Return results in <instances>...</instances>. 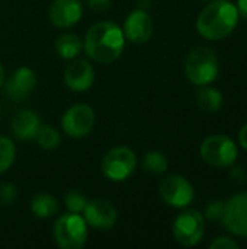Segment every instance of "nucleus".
<instances>
[{"label":"nucleus","mask_w":247,"mask_h":249,"mask_svg":"<svg viewBox=\"0 0 247 249\" xmlns=\"http://www.w3.org/2000/svg\"><path fill=\"white\" fill-rule=\"evenodd\" d=\"M197 105L201 111L207 114H215L223 108L224 96L217 88H213L210 85L199 86L197 92Z\"/></svg>","instance_id":"f3484780"},{"label":"nucleus","mask_w":247,"mask_h":249,"mask_svg":"<svg viewBox=\"0 0 247 249\" xmlns=\"http://www.w3.org/2000/svg\"><path fill=\"white\" fill-rule=\"evenodd\" d=\"M204 217L207 220H211V222H221V217L224 214V201L220 200V198H214L211 200L207 207H205V212L202 213Z\"/></svg>","instance_id":"b1692460"},{"label":"nucleus","mask_w":247,"mask_h":249,"mask_svg":"<svg viewBox=\"0 0 247 249\" xmlns=\"http://www.w3.org/2000/svg\"><path fill=\"white\" fill-rule=\"evenodd\" d=\"M137 155L127 146L112 147L102 159L100 168L106 179L121 182L130 178L137 168Z\"/></svg>","instance_id":"0eeeda50"},{"label":"nucleus","mask_w":247,"mask_h":249,"mask_svg":"<svg viewBox=\"0 0 247 249\" xmlns=\"http://www.w3.org/2000/svg\"><path fill=\"white\" fill-rule=\"evenodd\" d=\"M230 178L236 182V184H245L247 179L246 171L242 166H234L230 171Z\"/></svg>","instance_id":"cd10ccee"},{"label":"nucleus","mask_w":247,"mask_h":249,"mask_svg":"<svg viewBox=\"0 0 247 249\" xmlns=\"http://www.w3.org/2000/svg\"><path fill=\"white\" fill-rule=\"evenodd\" d=\"M35 139L38 146L42 147L44 150H54L61 143V136L58 130L52 125H41Z\"/></svg>","instance_id":"412c9836"},{"label":"nucleus","mask_w":247,"mask_h":249,"mask_svg":"<svg viewBox=\"0 0 247 249\" xmlns=\"http://www.w3.org/2000/svg\"><path fill=\"white\" fill-rule=\"evenodd\" d=\"M64 82L73 92H86L95 82V69L86 60L71 61L64 70Z\"/></svg>","instance_id":"2eb2a0df"},{"label":"nucleus","mask_w":247,"mask_h":249,"mask_svg":"<svg viewBox=\"0 0 247 249\" xmlns=\"http://www.w3.org/2000/svg\"><path fill=\"white\" fill-rule=\"evenodd\" d=\"M41 127L39 115L31 109H23L12 118V131L19 140L35 139Z\"/></svg>","instance_id":"dca6fc26"},{"label":"nucleus","mask_w":247,"mask_h":249,"mask_svg":"<svg viewBox=\"0 0 247 249\" xmlns=\"http://www.w3.org/2000/svg\"><path fill=\"white\" fill-rule=\"evenodd\" d=\"M3 85H4V67L0 61V89L3 88Z\"/></svg>","instance_id":"7c9ffc66"},{"label":"nucleus","mask_w":247,"mask_h":249,"mask_svg":"<svg viewBox=\"0 0 247 249\" xmlns=\"http://www.w3.org/2000/svg\"><path fill=\"white\" fill-rule=\"evenodd\" d=\"M57 247L63 249H80L87 242V223L79 213H67L57 219L52 229Z\"/></svg>","instance_id":"39448f33"},{"label":"nucleus","mask_w":247,"mask_h":249,"mask_svg":"<svg viewBox=\"0 0 247 249\" xmlns=\"http://www.w3.org/2000/svg\"><path fill=\"white\" fill-rule=\"evenodd\" d=\"M239 144L242 149H245L247 152V123L239 131Z\"/></svg>","instance_id":"c85d7f7f"},{"label":"nucleus","mask_w":247,"mask_h":249,"mask_svg":"<svg viewBox=\"0 0 247 249\" xmlns=\"http://www.w3.org/2000/svg\"><path fill=\"white\" fill-rule=\"evenodd\" d=\"M83 48L86 55L96 63H114L121 57L125 48L124 31L114 22H98L86 32Z\"/></svg>","instance_id":"f257e3e1"},{"label":"nucleus","mask_w":247,"mask_h":249,"mask_svg":"<svg viewBox=\"0 0 247 249\" xmlns=\"http://www.w3.org/2000/svg\"><path fill=\"white\" fill-rule=\"evenodd\" d=\"M162 200L173 209H186L195 198L192 184L182 175L172 174L162 179L159 185Z\"/></svg>","instance_id":"6e6552de"},{"label":"nucleus","mask_w":247,"mask_h":249,"mask_svg":"<svg viewBox=\"0 0 247 249\" xmlns=\"http://www.w3.org/2000/svg\"><path fill=\"white\" fill-rule=\"evenodd\" d=\"M236 6H237L239 15L247 20V0H237Z\"/></svg>","instance_id":"c756f323"},{"label":"nucleus","mask_w":247,"mask_h":249,"mask_svg":"<svg viewBox=\"0 0 247 249\" xmlns=\"http://www.w3.org/2000/svg\"><path fill=\"white\" fill-rule=\"evenodd\" d=\"M83 16L80 0H54L48 9V18L57 28H70Z\"/></svg>","instance_id":"ddd939ff"},{"label":"nucleus","mask_w":247,"mask_h":249,"mask_svg":"<svg viewBox=\"0 0 247 249\" xmlns=\"http://www.w3.org/2000/svg\"><path fill=\"white\" fill-rule=\"evenodd\" d=\"M87 198L84 194H82L80 191L77 190H70L66 197H64V203H66V207L68 209V212L71 213H83L86 204H87Z\"/></svg>","instance_id":"5701e85b"},{"label":"nucleus","mask_w":247,"mask_h":249,"mask_svg":"<svg viewBox=\"0 0 247 249\" xmlns=\"http://www.w3.org/2000/svg\"><path fill=\"white\" fill-rule=\"evenodd\" d=\"M240 15L236 3L230 0H211L198 15L195 26L208 41H220L233 34Z\"/></svg>","instance_id":"f03ea898"},{"label":"nucleus","mask_w":247,"mask_h":249,"mask_svg":"<svg viewBox=\"0 0 247 249\" xmlns=\"http://www.w3.org/2000/svg\"><path fill=\"white\" fill-rule=\"evenodd\" d=\"M167 168H169L167 158L162 152L153 150L146 153V156L143 158V169L151 175H162L167 171Z\"/></svg>","instance_id":"aec40b11"},{"label":"nucleus","mask_w":247,"mask_h":249,"mask_svg":"<svg viewBox=\"0 0 247 249\" xmlns=\"http://www.w3.org/2000/svg\"><path fill=\"white\" fill-rule=\"evenodd\" d=\"M172 233L175 241L185 248L197 247L205 235V217L199 210L189 209L178 214Z\"/></svg>","instance_id":"423d86ee"},{"label":"nucleus","mask_w":247,"mask_h":249,"mask_svg":"<svg viewBox=\"0 0 247 249\" xmlns=\"http://www.w3.org/2000/svg\"><path fill=\"white\" fill-rule=\"evenodd\" d=\"M211 249H236L239 248V244L229 236H218L215 238L211 244H210Z\"/></svg>","instance_id":"a878e982"},{"label":"nucleus","mask_w":247,"mask_h":249,"mask_svg":"<svg viewBox=\"0 0 247 249\" xmlns=\"http://www.w3.org/2000/svg\"><path fill=\"white\" fill-rule=\"evenodd\" d=\"M199 1H211V0H199Z\"/></svg>","instance_id":"2f4dec72"},{"label":"nucleus","mask_w":247,"mask_h":249,"mask_svg":"<svg viewBox=\"0 0 247 249\" xmlns=\"http://www.w3.org/2000/svg\"><path fill=\"white\" fill-rule=\"evenodd\" d=\"M87 3L89 7L96 13H106L112 6V0H87Z\"/></svg>","instance_id":"bb28decb"},{"label":"nucleus","mask_w":247,"mask_h":249,"mask_svg":"<svg viewBox=\"0 0 247 249\" xmlns=\"http://www.w3.org/2000/svg\"><path fill=\"white\" fill-rule=\"evenodd\" d=\"M186 79L195 86H207L211 85L220 73L218 57L213 48L199 45L194 48L183 64Z\"/></svg>","instance_id":"7ed1b4c3"},{"label":"nucleus","mask_w":247,"mask_h":249,"mask_svg":"<svg viewBox=\"0 0 247 249\" xmlns=\"http://www.w3.org/2000/svg\"><path fill=\"white\" fill-rule=\"evenodd\" d=\"M58 201L48 193H39L33 196L31 201V212L38 219H49L58 213Z\"/></svg>","instance_id":"6ab92c4d"},{"label":"nucleus","mask_w":247,"mask_h":249,"mask_svg":"<svg viewBox=\"0 0 247 249\" xmlns=\"http://www.w3.org/2000/svg\"><path fill=\"white\" fill-rule=\"evenodd\" d=\"M95 111L86 104H76L70 107L61 120L63 131L74 139L86 137L95 127Z\"/></svg>","instance_id":"9d476101"},{"label":"nucleus","mask_w":247,"mask_h":249,"mask_svg":"<svg viewBox=\"0 0 247 249\" xmlns=\"http://www.w3.org/2000/svg\"><path fill=\"white\" fill-rule=\"evenodd\" d=\"M16 159V147L9 137L0 136V175L4 174Z\"/></svg>","instance_id":"4be33fe9"},{"label":"nucleus","mask_w":247,"mask_h":249,"mask_svg":"<svg viewBox=\"0 0 247 249\" xmlns=\"http://www.w3.org/2000/svg\"><path fill=\"white\" fill-rule=\"evenodd\" d=\"M17 198V188L12 182H3L0 185V204L10 206Z\"/></svg>","instance_id":"393cba45"},{"label":"nucleus","mask_w":247,"mask_h":249,"mask_svg":"<svg viewBox=\"0 0 247 249\" xmlns=\"http://www.w3.org/2000/svg\"><path fill=\"white\" fill-rule=\"evenodd\" d=\"M83 217L87 226L98 231H109L118 220V212L111 201L105 198H93L87 201L83 210Z\"/></svg>","instance_id":"9b49d317"},{"label":"nucleus","mask_w":247,"mask_h":249,"mask_svg":"<svg viewBox=\"0 0 247 249\" xmlns=\"http://www.w3.org/2000/svg\"><path fill=\"white\" fill-rule=\"evenodd\" d=\"M124 35L132 44H144L153 35V19L141 9L131 12L124 22Z\"/></svg>","instance_id":"f8f14e48"},{"label":"nucleus","mask_w":247,"mask_h":249,"mask_svg":"<svg viewBox=\"0 0 247 249\" xmlns=\"http://www.w3.org/2000/svg\"><path fill=\"white\" fill-rule=\"evenodd\" d=\"M199 155L213 168H230L239 158V146L226 134H213L201 143Z\"/></svg>","instance_id":"20e7f679"},{"label":"nucleus","mask_w":247,"mask_h":249,"mask_svg":"<svg viewBox=\"0 0 247 249\" xmlns=\"http://www.w3.org/2000/svg\"><path fill=\"white\" fill-rule=\"evenodd\" d=\"M6 96L13 102H22L36 86V74L31 67H19L6 82Z\"/></svg>","instance_id":"4468645a"},{"label":"nucleus","mask_w":247,"mask_h":249,"mask_svg":"<svg viewBox=\"0 0 247 249\" xmlns=\"http://www.w3.org/2000/svg\"><path fill=\"white\" fill-rule=\"evenodd\" d=\"M55 53L64 58V60H73L76 58L82 50H83V41L79 35L76 34H71V32H67V34H63L57 38L55 41Z\"/></svg>","instance_id":"a211bd4d"},{"label":"nucleus","mask_w":247,"mask_h":249,"mask_svg":"<svg viewBox=\"0 0 247 249\" xmlns=\"http://www.w3.org/2000/svg\"><path fill=\"white\" fill-rule=\"evenodd\" d=\"M221 223L229 233L247 239V193L234 194L224 201Z\"/></svg>","instance_id":"1a4fd4ad"}]
</instances>
